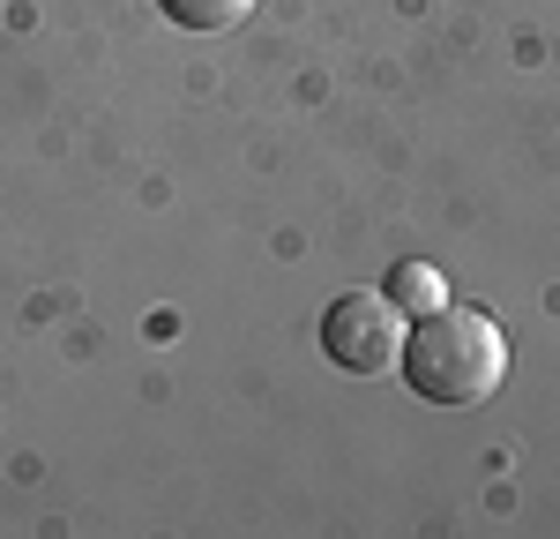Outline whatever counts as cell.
I'll list each match as a JSON object with an SVG mask.
<instances>
[{
	"label": "cell",
	"instance_id": "cell-1",
	"mask_svg": "<svg viewBox=\"0 0 560 539\" xmlns=\"http://www.w3.org/2000/svg\"><path fill=\"white\" fill-rule=\"evenodd\" d=\"M509 375V337L486 308H441L404 330V382L427 404H486Z\"/></svg>",
	"mask_w": 560,
	"mask_h": 539
},
{
	"label": "cell",
	"instance_id": "cell-2",
	"mask_svg": "<svg viewBox=\"0 0 560 539\" xmlns=\"http://www.w3.org/2000/svg\"><path fill=\"white\" fill-rule=\"evenodd\" d=\"M322 353L345 375H396L404 367V308L388 293H345L322 314Z\"/></svg>",
	"mask_w": 560,
	"mask_h": 539
},
{
	"label": "cell",
	"instance_id": "cell-3",
	"mask_svg": "<svg viewBox=\"0 0 560 539\" xmlns=\"http://www.w3.org/2000/svg\"><path fill=\"white\" fill-rule=\"evenodd\" d=\"M388 300H396L404 314H433L441 300H448V285H441L433 263H396L388 270Z\"/></svg>",
	"mask_w": 560,
	"mask_h": 539
},
{
	"label": "cell",
	"instance_id": "cell-4",
	"mask_svg": "<svg viewBox=\"0 0 560 539\" xmlns=\"http://www.w3.org/2000/svg\"><path fill=\"white\" fill-rule=\"evenodd\" d=\"M247 8L255 0H165L179 31H232V23H247Z\"/></svg>",
	"mask_w": 560,
	"mask_h": 539
}]
</instances>
